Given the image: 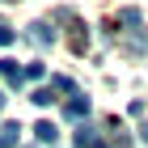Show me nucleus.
<instances>
[{"mask_svg": "<svg viewBox=\"0 0 148 148\" xmlns=\"http://www.w3.org/2000/svg\"><path fill=\"white\" fill-rule=\"evenodd\" d=\"M17 140H21V127H17V123H4V127H0V148H17Z\"/></svg>", "mask_w": 148, "mask_h": 148, "instance_id": "obj_1", "label": "nucleus"}, {"mask_svg": "<svg viewBox=\"0 0 148 148\" xmlns=\"http://www.w3.org/2000/svg\"><path fill=\"white\" fill-rule=\"evenodd\" d=\"M64 114H68V119H85V114H89V97H80V93H76V97L64 106Z\"/></svg>", "mask_w": 148, "mask_h": 148, "instance_id": "obj_2", "label": "nucleus"}, {"mask_svg": "<svg viewBox=\"0 0 148 148\" xmlns=\"http://www.w3.org/2000/svg\"><path fill=\"white\" fill-rule=\"evenodd\" d=\"M0 76L9 80V85H21V68H17V59H0Z\"/></svg>", "mask_w": 148, "mask_h": 148, "instance_id": "obj_3", "label": "nucleus"}, {"mask_svg": "<svg viewBox=\"0 0 148 148\" xmlns=\"http://www.w3.org/2000/svg\"><path fill=\"white\" fill-rule=\"evenodd\" d=\"M30 38H38L42 47H51V42H55V30H51L47 21H38V25H30Z\"/></svg>", "mask_w": 148, "mask_h": 148, "instance_id": "obj_4", "label": "nucleus"}, {"mask_svg": "<svg viewBox=\"0 0 148 148\" xmlns=\"http://www.w3.org/2000/svg\"><path fill=\"white\" fill-rule=\"evenodd\" d=\"M34 136L42 140V144H55V140H59V131H55V123H34Z\"/></svg>", "mask_w": 148, "mask_h": 148, "instance_id": "obj_5", "label": "nucleus"}, {"mask_svg": "<svg viewBox=\"0 0 148 148\" xmlns=\"http://www.w3.org/2000/svg\"><path fill=\"white\" fill-rule=\"evenodd\" d=\"M25 76H30V80H42V76H47V68H42V64H38V59H34V64H25L21 80H25Z\"/></svg>", "mask_w": 148, "mask_h": 148, "instance_id": "obj_6", "label": "nucleus"}, {"mask_svg": "<svg viewBox=\"0 0 148 148\" xmlns=\"http://www.w3.org/2000/svg\"><path fill=\"white\" fill-rule=\"evenodd\" d=\"M55 102V89H34V106H51Z\"/></svg>", "mask_w": 148, "mask_h": 148, "instance_id": "obj_7", "label": "nucleus"}, {"mask_svg": "<svg viewBox=\"0 0 148 148\" xmlns=\"http://www.w3.org/2000/svg\"><path fill=\"white\" fill-rule=\"evenodd\" d=\"M119 21H123V25H140V9H123Z\"/></svg>", "mask_w": 148, "mask_h": 148, "instance_id": "obj_8", "label": "nucleus"}, {"mask_svg": "<svg viewBox=\"0 0 148 148\" xmlns=\"http://www.w3.org/2000/svg\"><path fill=\"white\" fill-rule=\"evenodd\" d=\"M13 38H17V34H13L9 25H0V47H9V42H13Z\"/></svg>", "mask_w": 148, "mask_h": 148, "instance_id": "obj_9", "label": "nucleus"}, {"mask_svg": "<svg viewBox=\"0 0 148 148\" xmlns=\"http://www.w3.org/2000/svg\"><path fill=\"white\" fill-rule=\"evenodd\" d=\"M140 140H144V144H148V123H144V127H140Z\"/></svg>", "mask_w": 148, "mask_h": 148, "instance_id": "obj_10", "label": "nucleus"}, {"mask_svg": "<svg viewBox=\"0 0 148 148\" xmlns=\"http://www.w3.org/2000/svg\"><path fill=\"white\" fill-rule=\"evenodd\" d=\"M0 106H4V97H0Z\"/></svg>", "mask_w": 148, "mask_h": 148, "instance_id": "obj_11", "label": "nucleus"}]
</instances>
